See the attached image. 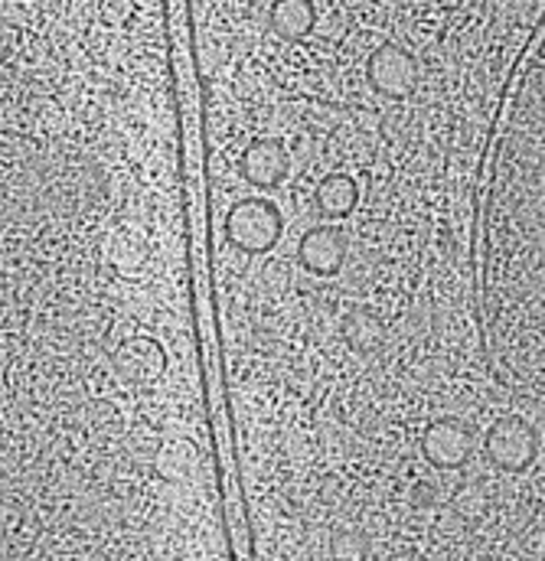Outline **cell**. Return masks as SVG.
Returning <instances> with one entry per match:
<instances>
[{"label": "cell", "instance_id": "obj_1", "mask_svg": "<svg viewBox=\"0 0 545 561\" xmlns=\"http://www.w3.org/2000/svg\"><path fill=\"white\" fill-rule=\"evenodd\" d=\"M484 290L500 382L545 399V36L497 144Z\"/></svg>", "mask_w": 545, "mask_h": 561}, {"label": "cell", "instance_id": "obj_2", "mask_svg": "<svg viewBox=\"0 0 545 561\" xmlns=\"http://www.w3.org/2000/svg\"><path fill=\"white\" fill-rule=\"evenodd\" d=\"M477 450L500 473H530L543 457V431L536 421L507 412L484 427Z\"/></svg>", "mask_w": 545, "mask_h": 561}, {"label": "cell", "instance_id": "obj_3", "mask_svg": "<svg viewBox=\"0 0 545 561\" xmlns=\"http://www.w3.org/2000/svg\"><path fill=\"white\" fill-rule=\"evenodd\" d=\"M281 213L277 203L265 196H242L229 206L223 219V236L232 252L242 255H269L281 242Z\"/></svg>", "mask_w": 545, "mask_h": 561}, {"label": "cell", "instance_id": "obj_4", "mask_svg": "<svg viewBox=\"0 0 545 561\" xmlns=\"http://www.w3.org/2000/svg\"><path fill=\"white\" fill-rule=\"evenodd\" d=\"M366 85L389 102H402L418 89V59L396 39L379 43L366 59Z\"/></svg>", "mask_w": 545, "mask_h": 561}, {"label": "cell", "instance_id": "obj_5", "mask_svg": "<svg viewBox=\"0 0 545 561\" xmlns=\"http://www.w3.org/2000/svg\"><path fill=\"white\" fill-rule=\"evenodd\" d=\"M297 262L307 275L333 278L343 272L350 255V236L340 226H310L297 239Z\"/></svg>", "mask_w": 545, "mask_h": 561}, {"label": "cell", "instance_id": "obj_6", "mask_svg": "<svg viewBox=\"0 0 545 561\" xmlns=\"http://www.w3.org/2000/svg\"><path fill=\"white\" fill-rule=\"evenodd\" d=\"M239 173L256 190H274L291 173V150L277 138H256L239 157Z\"/></svg>", "mask_w": 545, "mask_h": 561}, {"label": "cell", "instance_id": "obj_7", "mask_svg": "<svg viewBox=\"0 0 545 561\" xmlns=\"http://www.w3.org/2000/svg\"><path fill=\"white\" fill-rule=\"evenodd\" d=\"M360 203V186L350 173H327L310 193V206L323 219H347Z\"/></svg>", "mask_w": 545, "mask_h": 561}, {"label": "cell", "instance_id": "obj_8", "mask_svg": "<svg viewBox=\"0 0 545 561\" xmlns=\"http://www.w3.org/2000/svg\"><path fill=\"white\" fill-rule=\"evenodd\" d=\"M269 26L277 39L297 43L317 26V3L310 0H277L269 7Z\"/></svg>", "mask_w": 545, "mask_h": 561}]
</instances>
